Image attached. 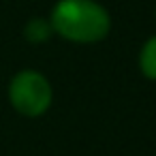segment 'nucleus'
I'll return each mask as SVG.
<instances>
[{"instance_id":"obj_1","label":"nucleus","mask_w":156,"mask_h":156,"mask_svg":"<svg viewBox=\"0 0 156 156\" xmlns=\"http://www.w3.org/2000/svg\"><path fill=\"white\" fill-rule=\"evenodd\" d=\"M47 20L54 34L77 45L101 43L111 32V15L98 0H58Z\"/></svg>"},{"instance_id":"obj_2","label":"nucleus","mask_w":156,"mask_h":156,"mask_svg":"<svg viewBox=\"0 0 156 156\" xmlns=\"http://www.w3.org/2000/svg\"><path fill=\"white\" fill-rule=\"evenodd\" d=\"M7 96L11 107L20 115L41 118L49 111L54 103V88L43 73L34 69H22L11 77Z\"/></svg>"},{"instance_id":"obj_3","label":"nucleus","mask_w":156,"mask_h":156,"mask_svg":"<svg viewBox=\"0 0 156 156\" xmlns=\"http://www.w3.org/2000/svg\"><path fill=\"white\" fill-rule=\"evenodd\" d=\"M137 64H139V71L145 79L156 81V34L150 37L141 45L139 56H137Z\"/></svg>"},{"instance_id":"obj_4","label":"nucleus","mask_w":156,"mask_h":156,"mask_svg":"<svg viewBox=\"0 0 156 156\" xmlns=\"http://www.w3.org/2000/svg\"><path fill=\"white\" fill-rule=\"evenodd\" d=\"M51 34H54L51 24H49V20H43V17H34L24 26V39L28 43H34V45L45 43Z\"/></svg>"}]
</instances>
